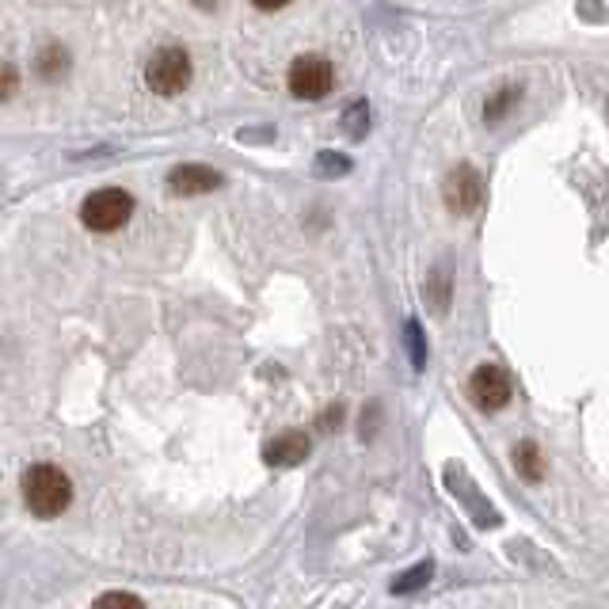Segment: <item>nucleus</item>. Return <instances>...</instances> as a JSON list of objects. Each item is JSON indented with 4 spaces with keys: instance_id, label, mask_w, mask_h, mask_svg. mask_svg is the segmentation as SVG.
<instances>
[{
    "instance_id": "obj_10",
    "label": "nucleus",
    "mask_w": 609,
    "mask_h": 609,
    "mask_svg": "<svg viewBox=\"0 0 609 609\" xmlns=\"http://www.w3.org/2000/svg\"><path fill=\"white\" fill-rule=\"evenodd\" d=\"M518 100H522V88H518V84H503L496 96H491L488 103H483V119H488V122L507 119V114H510V107H515Z\"/></svg>"
},
{
    "instance_id": "obj_20",
    "label": "nucleus",
    "mask_w": 609,
    "mask_h": 609,
    "mask_svg": "<svg viewBox=\"0 0 609 609\" xmlns=\"http://www.w3.org/2000/svg\"><path fill=\"white\" fill-rule=\"evenodd\" d=\"M191 4H199V8H213L218 0H191Z\"/></svg>"
},
{
    "instance_id": "obj_19",
    "label": "nucleus",
    "mask_w": 609,
    "mask_h": 609,
    "mask_svg": "<svg viewBox=\"0 0 609 609\" xmlns=\"http://www.w3.org/2000/svg\"><path fill=\"white\" fill-rule=\"evenodd\" d=\"M12 92H16V69L8 66L4 69V100H12Z\"/></svg>"
},
{
    "instance_id": "obj_9",
    "label": "nucleus",
    "mask_w": 609,
    "mask_h": 609,
    "mask_svg": "<svg viewBox=\"0 0 609 609\" xmlns=\"http://www.w3.org/2000/svg\"><path fill=\"white\" fill-rule=\"evenodd\" d=\"M34 69H39L42 80H61V73L69 69V53L66 47H42L39 58H34Z\"/></svg>"
},
{
    "instance_id": "obj_14",
    "label": "nucleus",
    "mask_w": 609,
    "mask_h": 609,
    "mask_svg": "<svg viewBox=\"0 0 609 609\" xmlns=\"http://www.w3.org/2000/svg\"><path fill=\"white\" fill-rule=\"evenodd\" d=\"M317 168H325V176H343L347 168H351V160H347V157H336V152H325V157L317 160Z\"/></svg>"
},
{
    "instance_id": "obj_15",
    "label": "nucleus",
    "mask_w": 609,
    "mask_h": 609,
    "mask_svg": "<svg viewBox=\"0 0 609 609\" xmlns=\"http://www.w3.org/2000/svg\"><path fill=\"white\" fill-rule=\"evenodd\" d=\"M446 290H450V279H446V271H435V309L438 312L446 309Z\"/></svg>"
},
{
    "instance_id": "obj_17",
    "label": "nucleus",
    "mask_w": 609,
    "mask_h": 609,
    "mask_svg": "<svg viewBox=\"0 0 609 609\" xmlns=\"http://www.w3.org/2000/svg\"><path fill=\"white\" fill-rule=\"evenodd\" d=\"M423 576H431V568H419V571H411V576H408V583H400L397 590H411V587H419V583H423Z\"/></svg>"
},
{
    "instance_id": "obj_1",
    "label": "nucleus",
    "mask_w": 609,
    "mask_h": 609,
    "mask_svg": "<svg viewBox=\"0 0 609 609\" xmlns=\"http://www.w3.org/2000/svg\"><path fill=\"white\" fill-rule=\"evenodd\" d=\"M23 503L39 518H58L73 503V483L58 465H31L23 472Z\"/></svg>"
},
{
    "instance_id": "obj_3",
    "label": "nucleus",
    "mask_w": 609,
    "mask_h": 609,
    "mask_svg": "<svg viewBox=\"0 0 609 609\" xmlns=\"http://www.w3.org/2000/svg\"><path fill=\"white\" fill-rule=\"evenodd\" d=\"M146 80L157 96H179L187 84H191V58H187V50H179V47L157 50L146 66Z\"/></svg>"
},
{
    "instance_id": "obj_16",
    "label": "nucleus",
    "mask_w": 609,
    "mask_h": 609,
    "mask_svg": "<svg viewBox=\"0 0 609 609\" xmlns=\"http://www.w3.org/2000/svg\"><path fill=\"white\" fill-rule=\"evenodd\" d=\"M408 343H411V358H416V366H423L427 347H423V339H419V328L416 325H408Z\"/></svg>"
},
{
    "instance_id": "obj_13",
    "label": "nucleus",
    "mask_w": 609,
    "mask_h": 609,
    "mask_svg": "<svg viewBox=\"0 0 609 609\" xmlns=\"http://www.w3.org/2000/svg\"><path fill=\"white\" fill-rule=\"evenodd\" d=\"M343 127H347V133H351V138H366V130H370V107H366V103L347 107Z\"/></svg>"
},
{
    "instance_id": "obj_8",
    "label": "nucleus",
    "mask_w": 609,
    "mask_h": 609,
    "mask_svg": "<svg viewBox=\"0 0 609 609\" xmlns=\"http://www.w3.org/2000/svg\"><path fill=\"white\" fill-rule=\"evenodd\" d=\"M304 453H309V438L298 435V431L274 438V442L263 450V457H267L271 465H298V461H304Z\"/></svg>"
},
{
    "instance_id": "obj_5",
    "label": "nucleus",
    "mask_w": 609,
    "mask_h": 609,
    "mask_svg": "<svg viewBox=\"0 0 609 609\" xmlns=\"http://www.w3.org/2000/svg\"><path fill=\"white\" fill-rule=\"evenodd\" d=\"M483 202V179L477 168L461 164L453 168L450 179H446V206H450V213H477Z\"/></svg>"
},
{
    "instance_id": "obj_2",
    "label": "nucleus",
    "mask_w": 609,
    "mask_h": 609,
    "mask_svg": "<svg viewBox=\"0 0 609 609\" xmlns=\"http://www.w3.org/2000/svg\"><path fill=\"white\" fill-rule=\"evenodd\" d=\"M133 213V199L119 187H103V191H92L80 206V221H84L92 232H114L130 221Z\"/></svg>"
},
{
    "instance_id": "obj_7",
    "label": "nucleus",
    "mask_w": 609,
    "mask_h": 609,
    "mask_svg": "<svg viewBox=\"0 0 609 609\" xmlns=\"http://www.w3.org/2000/svg\"><path fill=\"white\" fill-rule=\"evenodd\" d=\"M168 187H172L176 194H210L221 187V172H213V168L206 164H183L168 176Z\"/></svg>"
},
{
    "instance_id": "obj_11",
    "label": "nucleus",
    "mask_w": 609,
    "mask_h": 609,
    "mask_svg": "<svg viewBox=\"0 0 609 609\" xmlns=\"http://www.w3.org/2000/svg\"><path fill=\"white\" fill-rule=\"evenodd\" d=\"M92 609H149V602L141 595H130V590H107L96 598Z\"/></svg>"
},
{
    "instance_id": "obj_6",
    "label": "nucleus",
    "mask_w": 609,
    "mask_h": 609,
    "mask_svg": "<svg viewBox=\"0 0 609 609\" xmlns=\"http://www.w3.org/2000/svg\"><path fill=\"white\" fill-rule=\"evenodd\" d=\"M469 392L480 411H499L510 405V378L499 366H480L469 381Z\"/></svg>"
},
{
    "instance_id": "obj_12",
    "label": "nucleus",
    "mask_w": 609,
    "mask_h": 609,
    "mask_svg": "<svg viewBox=\"0 0 609 609\" xmlns=\"http://www.w3.org/2000/svg\"><path fill=\"white\" fill-rule=\"evenodd\" d=\"M515 465L518 472H522L526 480H541V450H537L533 442H522L515 450Z\"/></svg>"
},
{
    "instance_id": "obj_18",
    "label": "nucleus",
    "mask_w": 609,
    "mask_h": 609,
    "mask_svg": "<svg viewBox=\"0 0 609 609\" xmlns=\"http://www.w3.org/2000/svg\"><path fill=\"white\" fill-rule=\"evenodd\" d=\"M256 8H263V12H279V8H286L290 0H252Z\"/></svg>"
},
{
    "instance_id": "obj_4",
    "label": "nucleus",
    "mask_w": 609,
    "mask_h": 609,
    "mask_svg": "<svg viewBox=\"0 0 609 609\" xmlns=\"http://www.w3.org/2000/svg\"><path fill=\"white\" fill-rule=\"evenodd\" d=\"M336 84V69H331L328 58H317V53H304L290 66V92L298 100H325Z\"/></svg>"
}]
</instances>
